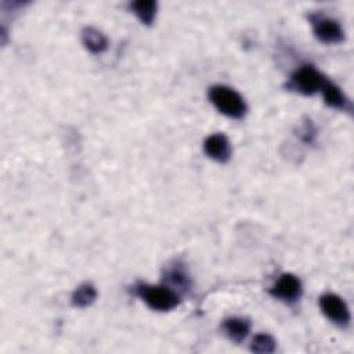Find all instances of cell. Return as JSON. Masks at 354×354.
<instances>
[{
	"label": "cell",
	"mask_w": 354,
	"mask_h": 354,
	"mask_svg": "<svg viewBox=\"0 0 354 354\" xmlns=\"http://www.w3.org/2000/svg\"><path fill=\"white\" fill-rule=\"evenodd\" d=\"M311 24L314 35L319 41L326 44H336L343 41L344 32L336 19L324 15H313Z\"/></svg>",
	"instance_id": "5b68a950"
},
{
	"label": "cell",
	"mask_w": 354,
	"mask_h": 354,
	"mask_svg": "<svg viewBox=\"0 0 354 354\" xmlns=\"http://www.w3.org/2000/svg\"><path fill=\"white\" fill-rule=\"evenodd\" d=\"M82 43L93 54H101L108 48L106 36L93 26H87L82 30Z\"/></svg>",
	"instance_id": "30bf717a"
},
{
	"label": "cell",
	"mask_w": 354,
	"mask_h": 354,
	"mask_svg": "<svg viewBox=\"0 0 354 354\" xmlns=\"http://www.w3.org/2000/svg\"><path fill=\"white\" fill-rule=\"evenodd\" d=\"M319 307L322 314L335 325L346 328L350 324L351 315L346 301L335 293H324L319 297Z\"/></svg>",
	"instance_id": "277c9868"
},
{
	"label": "cell",
	"mask_w": 354,
	"mask_h": 354,
	"mask_svg": "<svg viewBox=\"0 0 354 354\" xmlns=\"http://www.w3.org/2000/svg\"><path fill=\"white\" fill-rule=\"evenodd\" d=\"M275 347H277V342L268 333H259V335H256L253 337L252 343H250V350L253 353H259V354L274 353Z\"/></svg>",
	"instance_id": "5bb4252c"
},
{
	"label": "cell",
	"mask_w": 354,
	"mask_h": 354,
	"mask_svg": "<svg viewBox=\"0 0 354 354\" xmlns=\"http://www.w3.org/2000/svg\"><path fill=\"white\" fill-rule=\"evenodd\" d=\"M325 79L326 77L313 65H303L292 73L288 88L303 95H313L317 91H321Z\"/></svg>",
	"instance_id": "3957f363"
},
{
	"label": "cell",
	"mask_w": 354,
	"mask_h": 354,
	"mask_svg": "<svg viewBox=\"0 0 354 354\" xmlns=\"http://www.w3.org/2000/svg\"><path fill=\"white\" fill-rule=\"evenodd\" d=\"M133 12L138 17V19L145 24V25H151L155 19L156 15V1L152 0H138L130 4Z\"/></svg>",
	"instance_id": "7c38bea8"
},
{
	"label": "cell",
	"mask_w": 354,
	"mask_h": 354,
	"mask_svg": "<svg viewBox=\"0 0 354 354\" xmlns=\"http://www.w3.org/2000/svg\"><path fill=\"white\" fill-rule=\"evenodd\" d=\"M209 100L223 115L232 119L243 118L248 109L242 95L223 84H216L209 88Z\"/></svg>",
	"instance_id": "6da1fadb"
},
{
	"label": "cell",
	"mask_w": 354,
	"mask_h": 354,
	"mask_svg": "<svg viewBox=\"0 0 354 354\" xmlns=\"http://www.w3.org/2000/svg\"><path fill=\"white\" fill-rule=\"evenodd\" d=\"M322 95H324V101L328 106L335 108V109H340V111H351V102L350 100L344 95V93L330 80L325 79L322 87H321Z\"/></svg>",
	"instance_id": "9c48e42d"
},
{
	"label": "cell",
	"mask_w": 354,
	"mask_h": 354,
	"mask_svg": "<svg viewBox=\"0 0 354 354\" xmlns=\"http://www.w3.org/2000/svg\"><path fill=\"white\" fill-rule=\"evenodd\" d=\"M205 153L218 163H225L231 158V145L224 134H212L203 142Z\"/></svg>",
	"instance_id": "52a82bcc"
},
{
	"label": "cell",
	"mask_w": 354,
	"mask_h": 354,
	"mask_svg": "<svg viewBox=\"0 0 354 354\" xmlns=\"http://www.w3.org/2000/svg\"><path fill=\"white\" fill-rule=\"evenodd\" d=\"M95 299H97V289L91 283L86 282L75 289L72 295V304L75 307L84 308L91 306L95 301Z\"/></svg>",
	"instance_id": "8fae6325"
},
{
	"label": "cell",
	"mask_w": 354,
	"mask_h": 354,
	"mask_svg": "<svg viewBox=\"0 0 354 354\" xmlns=\"http://www.w3.org/2000/svg\"><path fill=\"white\" fill-rule=\"evenodd\" d=\"M166 281L171 285L170 286L171 289L178 288L180 290H188L189 286H191L189 277H188V274L185 272V270L180 264H176L173 268H170L167 271Z\"/></svg>",
	"instance_id": "4fadbf2b"
},
{
	"label": "cell",
	"mask_w": 354,
	"mask_h": 354,
	"mask_svg": "<svg viewBox=\"0 0 354 354\" xmlns=\"http://www.w3.org/2000/svg\"><path fill=\"white\" fill-rule=\"evenodd\" d=\"M136 295L155 311H170L180 303L178 293L167 285H145L136 286Z\"/></svg>",
	"instance_id": "7a4b0ae2"
},
{
	"label": "cell",
	"mask_w": 354,
	"mask_h": 354,
	"mask_svg": "<svg viewBox=\"0 0 354 354\" xmlns=\"http://www.w3.org/2000/svg\"><path fill=\"white\" fill-rule=\"evenodd\" d=\"M221 329L231 342L241 343L250 332V321L243 317H230L223 321Z\"/></svg>",
	"instance_id": "ba28073f"
},
{
	"label": "cell",
	"mask_w": 354,
	"mask_h": 354,
	"mask_svg": "<svg viewBox=\"0 0 354 354\" xmlns=\"http://www.w3.org/2000/svg\"><path fill=\"white\" fill-rule=\"evenodd\" d=\"M270 295L281 301L292 304L301 296V282L293 274H282L277 282L270 288Z\"/></svg>",
	"instance_id": "8992f818"
}]
</instances>
